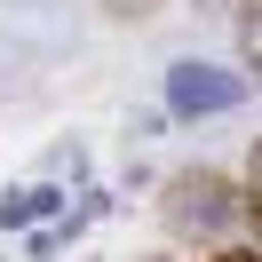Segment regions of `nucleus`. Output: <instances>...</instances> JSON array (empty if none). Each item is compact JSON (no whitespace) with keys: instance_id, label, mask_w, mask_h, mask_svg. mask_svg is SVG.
<instances>
[{"instance_id":"f257e3e1","label":"nucleus","mask_w":262,"mask_h":262,"mask_svg":"<svg viewBox=\"0 0 262 262\" xmlns=\"http://www.w3.org/2000/svg\"><path fill=\"white\" fill-rule=\"evenodd\" d=\"M159 223L175 230V238H199V246H214V254H223L230 230L246 223V183H230L223 167H183V175H167Z\"/></svg>"},{"instance_id":"f03ea898","label":"nucleus","mask_w":262,"mask_h":262,"mask_svg":"<svg viewBox=\"0 0 262 262\" xmlns=\"http://www.w3.org/2000/svg\"><path fill=\"white\" fill-rule=\"evenodd\" d=\"M246 103V72H223L207 64V56H183V64H167V112L175 119H223Z\"/></svg>"},{"instance_id":"7ed1b4c3","label":"nucleus","mask_w":262,"mask_h":262,"mask_svg":"<svg viewBox=\"0 0 262 262\" xmlns=\"http://www.w3.org/2000/svg\"><path fill=\"white\" fill-rule=\"evenodd\" d=\"M56 207H64V191H56V183H24V191L0 199V230H40Z\"/></svg>"},{"instance_id":"20e7f679","label":"nucleus","mask_w":262,"mask_h":262,"mask_svg":"<svg viewBox=\"0 0 262 262\" xmlns=\"http://www.w3.org/2000/svg\"><path fill=\"white\" fill-rule=\"evenodd\" d=\"M238 48H246V72L262 80V0H254V8L238 16Z\"/></svg>"},{"instance_id":"39448f33","label":"nucleus","mask_w":262,"mask_h":262,"mask_svg":"<svg viewBox=\"0 0 262 262\" xmlns=\"http://www.w3.org/2000/svg\"><path fill=\"white\" fill-rule=\"evenodd\" d=\"M246 214L262 223V135H254V151H246Z\"/></svg>"},{"instance_id":"423d86ee","label":"nucleus","mask_w":262,"mask_h":262,"mask_svg":"<svg viewBox=\"0 0 262 262\" xmlns=\"http://www.w3.org/2000/svg\"><path fill=\"white\" fill-rule=\"evenodd\" d=\"M112 16H151V8H167V0H103Z\"/></svg>"},{"instance_id":"0eeeda50","label":"nucleus","mask_w":262,"mask_h":262,"mask_svg":"<svg viewBox=\"0 0 262 262\" xmlns=\"http://www.w3.org/2000/svg\"><path fill=\"white\" fill-rule=\"evenodd\" d=\"M214 262H262V246H223Z\"/></svg>"}]
</instances>
